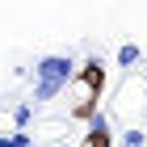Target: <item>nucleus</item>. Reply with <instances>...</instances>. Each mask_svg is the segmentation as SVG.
<instances>
[{
  "label": "nucleus",
  "instance_id": "9d476101",
  "mask_svg": "<svg viewBox=\"0 0 147 147\" xmlns=\"http://www.w3.org/2000/svg\"><path fill=\"white\" fill-rule=\"evenodd\" d=\"M59 147H71V143H59Z\"/></svg>",
  "mask_w": 147,
  "mask_h": 147
},
{
  "label": "nucleus",
  "instance_id": "20e7f679",
  "mask_svg": "<svg viewBox=\"0 0 147 147\" xmlns=\"http://www.w3.org/2000/svg\"><path fill=\"white\" fill-rule=\"evenodd\" d=\"M139 59H143V51H139L135 42H122V46H118V63H122V67H135Z\"/></svg>",
  "mask_w": 147,
  "mask_h": 147
},
{
  "label": "nucleus",
  "instance_id": "1a4fd4ad",
  "mask_svg": "<svg viewBox=\"0 0 147 147\" xmlns=\"http://www.w3.org/2000/svg\"><path fill=\"white\" fill-rule=\"evenodd\" d=\"M0 147H13V135H0Z\"/></svg>",
  "mask_w": 147,
  "mask_h": 147
},
{
  "label": "nucleus",
  "instance_id": "6e6552de",
  "mask_svg": "<svg viewBox=\"0 0 147 147\" xmlns=\"http://www.w3.org/2000/svg\"><path fill=\"white\" fill-rule=\"evenodd\" d=\"M13 147H34V135L30 130H13Z\"/></svg>",
  "mask_w": 147,
  "mask_h": 147
},
{
  "label": "nucleus",
  "instance_id": "39448f33",
  "mask_svg": "<svg viewBox=\"0 0 147 147\" xmlns=\"http://www.w3.org/2000/svg\"><path fill=\"white\" fill-rule=\"evenodd\" d=\"M71 118H80V122H92V118H97V101H80L76 109H71Z\"/></svg>",
  "mask_w": 147,
  "mask_h": 147
},
{
  "label": "nucleus",
  "instance_id": "f03ea898",
  "mask_svg": "<svg viewBox=\"0 0 147 147\" xmlns=\"http://www.w3.org/2000/svg\"><path fill=\"white\" fill-rule=\"evenodd\" d=\"M76 80L88 88V101H101V92H105V63H101L97 55L84 59V63L76 67Z\"/></svg>",
  "mask_w": 147,
  "mask_h": 147
},
{
  "label": "nucleus",
  "instance_id": "423d86ee",
  "mask_svg": "<svg viewBox=\"0 0 147 147\" xmlns=\"http://www.w3.org/2000/svg\"><path fill=\"white\" fill-rule=\"evenodd\" d=\"M30 118H34V105H17V109H13V122H17V130H25V126H30Z\"/></svg>",
  "mask_w": 147,
  "mask_h": 147
},
{
  "label": "nucleus",
  "instance_id": "7ed1b4c3",
  "mask_svg": "<svg viewBox=\"0 0 147 147\" xmlns=\"http://www.w3.org/2000/svg\"><path fill=\"white\" fill-rule=\"evenodd\" d=\"M84 147H113V126L105 122V118H92L88 135H84Z\"/></svg>",
  "mask_w": 147,
  "mask_h": 147
},
{
  "label": "nucleus",
  "instance_id": "0eeeda50",
  "mask_svg": "<svg viewBox=\"0 0 147 147\" xmlns=\"http://www.w3.org/2000/svg\"><path fill=\"white\" fill-rule=\"evenodd\" d=\"M122 147H147V130H126V135H122Z\"/></svg>",
  "mask_w": 147,
  "mask_h": 147
},
{
  "label": "nucleus",
  "instance_id": "f257e3e1",
  "mask_svg": "<svg viewBox=\"0 0 147 147\" xmlns=\"http://www.w3.org/2000/svg\"><path fill=\"white\" fill-rule=\"evenodd\" d=\"M71 80H76V63H71V55H42V59L34 63V97H30V101H34V105L55 101Z\"/></svg>",
  "mask_w": 147,
  "mask_h": 147
}]
</instances>
